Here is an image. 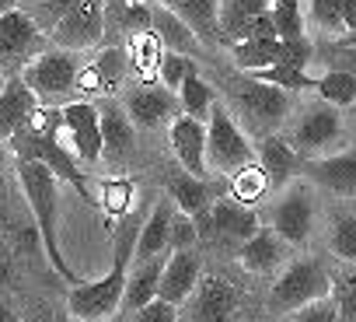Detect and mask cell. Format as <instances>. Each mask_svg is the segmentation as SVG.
I'll return each instance as SVG.
<instances>
[{"instance_id": "4", "label": "cell", "mask_w": 356, "mask_h": 322, "mask_svg": "<svg viewBox=\"0 0 356 322\" xmlns=\"http://www.w3.org/2000/svg\"><path fill=\"white\" fill-rule=\"evenodd\" d=\"M81 60L77 53H67V49H56V46H46L25 70H22V81L32 88V95L39 98V105H53V109H63L70 102H77V77H81Z\"/></svg>"}, {"instance_id": "39", "label": "cell", "mask_w": 356, "mask_h": 322, "mask_svg": "<svg viewBox=\"0 0 356 322\" xmlns=\"http://www.w3.org/2000/svg\"><path fill=\"white\" fill-rule=\"evenodd\" d=\"M105 15H115V25L126 39L140 36V32H154V8H147L143 0H133V4H108Z\"/></svg>"}, {"instance_id": "37", "label": "cell", "mask_w": 356, "mask_h": 322, "mask_svg": "<svg viewBox=\"0 0 356 322\" xmlns=\"http://www.w3.org/2000/svg\"><path fill=\"white\" fill-rule=\"evenodd\" d=\"M304 15L314 25V32L325 36V39L349 36L346 32V22H342V11H339V0H304Z\"/></svg>"}, {"instance_id": "44", "label": "cell", "mask_w": 356, "mask_h": 322, "mask_svg": "<svg viewBox=\"0 0 356 322\" xmlns=\"http://www.w3.org/2000/svg\"><path fill=\"white\" fill-rule=\"evenodd\" d=\"M283 322H339V305H335V298L328 294V298H321V301H311V305H304V308L283 315Z\"/></svg>"}, {"instance_id": "31", "label": "cell", "mask_w": 356, "mask_h": 322, "mask_svg": "<svg viewBox=\"0 0 356 322\" xmlns=\"http://www.w3.org/2000/svg\"><path fill=\"white\" fill-rule=\"evenodd\" d=\"M231 53H234L238 70L255 74V70H266V67L280 63V39H245V43H234Z\"/></svg>"}, {"instance_id": "42", "label": "cell", "mask_w": 356, "mask_h": 322, "mask_svg": "<svg viewBox=\"0 0 356 322\" xmlns=\"http://www.w3.org/2000/svg\"><path fill=\"white\" fill-rule=\"evenodd\" d=\"M332 298L339 305V315L356 322V266H349L342 273H332Z\"/></svg>"}, {"instance_id": "14", "label": "cell", "mask_w": 356, "mask_h": 322, "mask_svg": "<svg viewBox=\"0 0 356 322\" xmlns=\"http://www.w3.org/2000/svg\"><path fill=\"white\" fill-rule=\"evenodd\" d=\"M122 109H126V116L133 119V126H147V130L164 126V123L171 126V123L178 119V112H182V105H178V95L168 91L161 81L126 88Z\"/></svg>"}, {"instance_id": "5", "label": "cell", "mask_w": 356, "mask_h": 322, "mask_svg": "<svg viewBox=\"0 0 356 322\" xmlns=\"http://www.w3.org/2000/svg\"><path fill=\"white\" fill-rule=\"evenodd\" d=\"M332 294V273L318 256H300L280 270L269 291V308L276 315H290L311 301H321Z\"/></svg>"}, {"instance_id": "34", "label": "cell", "mask_w": 356, "mask_h": 322, "mask_svg": "<svg viewBox=\"0 0 356 322\" xmlns=\"http://www.w3.org/2000/svg\"><path fill=\"white\" fill-rule=\"evenodd\" d=\"M314 95L325 102V105H332V109H346V105H356V74H349V70H328V74H321L318 77V84H314Z\"/></svg>"}, {"instance_id": "16", "label": "cell", "mask_w": 356, "mask_h": 322, "mask_svg": "<svg viewBox=\"0 0 356 322\" xmlns=\"http://www.w3.org/2000/svg\"><path fill=\"white\" fill-rule=\"evenodd\" d=\"M129 74V60L126 49L108 46L102 49L91 63L81 67L77 77V95H98V98H115V91H122V81Z\"/></svg>"}, {"instance_id": "41", "label": "cell", "mask_w": 356, "mask_h": 322, "mask_svg": "<svg viewBox=\"0 0 356 322\" xmlns=\"http://www.w3.org/2000/svg\"><path fill=\"white\" fill-rule=\"evenodd\" d=\"M193 74H200L196 70V60L193 56H182V53H168L164 49V60H161V84L168 88V91H178Z\"/></svg>"}, {"instance_id": "27", "label": "cell", "mask_w": 356, "mask_h": 322, "mask_svg": "<svg viewBox=\"0 0 356 322\" xmlns=\"http://www.w3.org/2000/svg\"><path fill=\"white\" fill-rule=\"evenodd\" d=\"M255 158H259V165L266 169V176H269L273 186H286V183L293 179V172L300 169V154H297V151L286 144V137H280V133L259 140Z\"/></svg>"}, {"instance_id": "47", "label": "cell", "mask_w": 356, "mask_h": 322, "mask_svg": "<svg viewBox=\"0 0 356 322\" xmlns=\"http://www.w3.org/2000/svg\"><path fill=\"white\" fill-rule=\"evenodd\" d=\"M133 322H182V315H178V308H175V305H168V301L154 298L150 305H143V308L133 315Z\"/></svg>"}, {"instance_id": "1", "label": "cell", "mask_w": 356, "mask_h": 322, "mask_svg": "<svg viewBox=\"0 0 356 322\" xmlns=\"http://www.w3.org/2000/svg\"><path fill=\"white\" fill-rule=\"evenodd\" d=\"M143 221L133 214H126L119 221L115 231V252H112V270L98 280H84L77 287H70L67 294V308L77 322H112L122 312V294H126V277H129V259L136 252V238H140Z\"/></svg>"}, {"instance_id": "12", "label": "cell", "mask_w": 356, "mask_h": 322, "mask_svg": "<svg viewBox=\"0 0 356 322\" xmlns=\"http://www.w3.org/2000/svg\"><path fill=\"white\" fill-rule=\"evenodd\" d=\"M42 49H46L42 29L32 22L29 11L18 8L0 18V67L4 70H15V67L25 70Z\"/></svg>"}, {"instance_id": "38", "label": "cell", "mask_w": 356, "mask_h": 322, "mask_svg": "<svg viewBox=\"0 0 356 322\" xmlns=\"http://www.w3.org/2000/svg\"><path fill=\"white\" fill-rule=\"evenodd\" d=\"M248 77H255V81H262V84H273V88H280V91H314V84H318V77H311L307 70H300V67H283V63H276V67H266V70H255V74H248Z\"/></svg>"}, {"instance_id": "33", "label": "cell", "mask_w": 356, "mask_h": 322, "mask_svg": "<svg viewBox=\"0 0 356 322\" xmlns=\"http://www.w3.org/2000/svg\"><path fill=\"white\" fill-rule=\"evenodd\" d=\"M273 25H276V39L280 43H297L307 39V15L300 0H273Z\"/></svg>"}, {"instance_id": "46", "label": "cell", "mask_w": 356, "mask_h": 322, "mask_svg": "<svg viewBox=\"0 0 356 322\" xmlns=\"http://www.w3.org/2000/svg\"><path fill=\"white\" fill-rule=\"evenodd\" d=\"M311 56H314V46H311V39H297V43H280V63L283 67H307L311 63Z\"/></svg>"}, {"instance_id": "6", "label": "cell", "mask_w": 356, "mask_h": 322, "mask_svg": "<svg viewBox=\"0 0 356 322\" xmlns=\"http://www.w3.org/2000/svg\"><path fill=\"white\" fill-rule=\"evenodd\" d=\"M11 151L18 154V161H39L46 165L60 183L74 186L81 193L84 204H98L95 193L88 190V179L84 172L77 169V154L70 151L67 144V133H53V137H42V133H32V130H22L18 137H11Z\"/></svg>"}, {"instance_id": "43", "label": "cell", "mask_w": 356, "mask_h": 322, "mask_svg": "<svg viewBox=\"0 0 356 322\" xmlns=\"http://www.w3.org/2000/svg\"><path fill=\"white\" fill-rule=\"evenodd\" d=\"M196 242H200V221L175 210V217H171V252H193Z\"/></svg>"}, {"instance_id": "36", "label": "cell", "mask_w": 356, "mask_h": 322, "mask_svg": "<svg viewBox=\"0 0 356 322\" xmlns=\"http://www.w3.org/2000/svg\"><path fill=\"white\" fill-rule=\"evenodd\" d=\"M178 105H182V116L207 123L210 112H213V105H217V102H213V88H210L200 74H193L182 88H178Z\"/></svg>"}, {"instance_id": "22", "label": "cell", "mask_w": 356, "mask_h": 322, "mask_svg": "<svg viewBox=\"0 0 356 322\" xmlns=\"http://www.w3.org/2000/svg\"><path fill=\"white\" fill-rule=\"evenodd\" d=\"M286 259V242L273 231V228H259L241 249H238V263L248 270V273H259V277H269L283 266Z\"/></svg>"}, {"instance_id": "9", "label": "cell", "mask_w": 356, "mask_h": 322, "mask_svg": "<svg viewBox=\"0 0 356 322\" xmlns=\"http://www.w3.org/2000/svg\"><path fill=\"white\" fill-rule=\"evenodd\" d=\"M269 228L286 242V245H307L314 231V193L311 183H290L280 200L273 204Z\"/></svg>"}, {"instance_id": "20", "label": "cell", "mask_w": 356, "mask_h": 322, "mask_svg": "<svg viewBox=\"0 0 356 322\" xmlns=\"http://www.w3.org/2000/svg\"><path fill=\"white\" fill-rule=\"evenodd\" d=\"M207 224H210L213 235L245 245V242L259 231V214H255L252 207L238 204L234 197H224V200H217V204L207 210Z\"/></svg>"}, {"instance_id": "24", "label": "cell", "mask_w": 356, "mask_h": 322, "mask_svg": "<svg viewBox=\"0 0 356 322\" xmlns=\"http://www.w3.org/2000/svg\"><path fill=\"white\" fill-rule=\"evenodd\" d=\"M161 8H168L175 18H182L203 46L220 43V29H217V15H220V0H161Z\"/></svg>"}, {"instance_id": "35", "label": "cell", "mask_w": 356, "mask_h": 322, "mask_svg": "<svg viewBox=\"0 0 356 322\" xmlns=\"http://www.w3.org/2000/svg\"><path fill=\"white\" fill-rule=\"evenodd\" d=\"M269 190H273V183H269V176H266V169L259 165V161H252V165H245L241 172L231 176V197L245 207H255Z\"/></svg>"}, {"instance_id": "28", "label": "cell", "mask_w": 356, "mask_h": 322, "mask_svg": "<svg viewBox=\"0 0 356 322\" xmlns=\"http://www.w3.org/2000/svg\"><path fill=\"white\" fill-rule=\"evenodd\" d=\"M273 8V0H220V15H217V29H220V43L234 46L241 43L245 29L266 15Z\"/></svg>"}, {"instance_id": "29", "label": "cell", "mask_w": 356, "mask_h": 322, "mask_svg": "<svg viewBox=\"0 0 356 322\" xmlns=\"http://www.w3.org/2000/svg\"><path fill=\"white\" fill-rule=\"evenodd\" d=\"M126 60L129 70L140 77V84H154L161 81V60H164V46L154 32H140L126 39Z\"/></svg>"}, {"instance_id": "13", "label": "cell", "mask_w": 356, "mask_h": 322, "mask_svg": "<svg viewBox=\"0 0 356 322\" xmlns=\"http://www.w3.org/2000/svg\"><path fill=\"white\" fill-rule=\"evenodd\" d=\"M63 133H67V144L77 154V161H84V165H98L102 161L105 144H102V116H98L95 102L77 98V102L63 105Z\"/></svg>"}, {"instance_id": "48", "label": "cell", "mask_w": 356, "mask_h": 322, "mask_svg": "<svg viewBox=\"0 0 356 322\" xmlns=\"http://www.w3.org/2000/svg\"><path fill=\"white\" fill-rule=\"evenodd\" d=\"M245 39H276V25H273V15L266 11V15H259L248 29H245V36H241V43Z\"/></svg>"}, {"instance_id": "7", "label": "cell", "mask_w": 356, "mask_h": 322, "mask_svg": "<svg viewBox=\"0 0 356 322\" xmlns=\"http://www.w3.org/2000/svg\"><path fill=\"white\" fill-rule=\"evenodd\" d=\"M252 161H255V151H252L248 133L238 126L231 109L217 102L207 119V165L220 176H234Z\"/></svg>"}, {"instance_id": "3", "label": "cell", "mask_w": 356, "mask_h": 322, "mask_svg": "<svg viewBox=\"0 0 356 322\" xmlns=\"http://www.w3.org/2000/svg\"><path fill=\"white\" fill-rule=\"evenodd\" d=\"M231 105H234V119L238 126L245 123V133L266 140L273 137L290 116H293V95L280 91L273 84H262L255 77H245L241 84L231 88Z\"/></svg>"}, {"instance_id": "53", "label": "cell", "mask_w": 356, "mask_h": 322, "mask_svg": "<svg viewBox=\"0 0 356 322\" xmlns=\"http://www.w3.org/2000/svg\"><path fill=\"white\" fill-rule=\"evenodd\" d=\"M339 322H349V319H342V315H339Z\"/></svg>"}, {"instance_id": "15", "label": "cell", "mask_w": 356, "mask_h": 322, "mask_svg": "<svg viewBox=\"0 0 356 322\" xmlns=\"http://www.w3.org/2000/svg\"><path fill=\"white\" fill-rule=\"evenodd\" d=\"M300 172L307 176L311 186H318L339 200H353L356 197V147L325 154V158H307V161H300Z\"/></svg>"}, {"instance_id": "10", "label": "cell", "mask_w": 356, "mask_h": 322, "mask_svg": "<svg viewBox=\"0 0 356 322\" xmlns=\"http://www.w3.org/2000/svg\"><path fill=\"white\" fill-rule=\"evenodd\" d=\"M241 305H245V298L227 277L203 273L196 291H193V298L186 301L182 322H234Z\"/></svg>"}, {"instance_id": "49", "label": "cell", "mask_w": 356, "mask_h": 322, "mask_svg": "<svg viewBox=\"0 0 356 322\" xmlns=\"http://www.w3.org/2000/svg\"><path fill=\"white\" fill-rule=\"evenodd\" d=\"M339 11H342L346 32H349V36H356V0H339Z\"/></svg>"}, {"instance_id": "8", "label": "cell", "mask_w": 356, "mask_h": 322, "mask_svg": "<svg viewBox=\"0 0 356 322\" xmlns=\"http://www.w3.org/2000/svg\"><path fill=\"white\" fill-rule=\"evenodd\" d=\"M339 137H342V116H339V109L325 105L321 98L311 102V105H304L297 112V119L290 123V130H286V144L300 154V161L325 158V151Z\"/></svg>"}, {"instance_id": "25", "label": "cell", "mask_w": 356, "mask_h": 322, "mask_svg": "<svg viewBox=\"0 0 356 322\" xmlns=\"http://www.w3.org/2000/svg\"><path fill=\"white\" fill-rule=\"evenodd\" d=\"M171 217H175V204L171 200H164V204H157L150 210V217L140 228L133 263H143V259H154V256H168V249H171Z\"/></svg>"}, {"instance_id": "40", "label": "cell", "mask_w": 356, "mask_h": 322, "mask_svg": "<svg viewBox=\"0 0 356 322\" xmlns=\"http://www.w3.org/2000/svg\"><path fill=\"white\" fill-rule=\"evenodd\" d=\"M102 207L108 210V217H126L136 210V190L129 179H108L105 190H102Z\"/></svg>"}, {"instance_id": "21", "label": "cell", "mask_w": 356, "mask_h": 322, "mask_svg": "<svg viewBox=\"0 0 356 322\" xmlns=\"http://www.w3.org/2000/svg\"><path fill=\"white\" fill-rule=\"evenodd\" d=\"M98 116H102V144L108 161H126L133 151V119L126 116L119 98H98Z\"/></svg>"}, {"instance_id": "26", "label": "cell", "mask_w": 356, "mask_h": 322, "mask_svg": "<svg viewBox=\"0 0 356 322\" xmlns=\"http://www.w3.org/2000/svg\"><path fill=\"white\" fill-rule=\"evenodd\" d=\"M168 197L175 204L178 214H186V217H207V210L213 207V186L207 179H196L189 172H178L168 179Z\"/></svg>"}, {"instance_id": "18", "label": "cell", "mask_w": 356, "mask_h": 322, "mask_svg": "<svg viewBox=\"0 0 356 322\" xmlns=\"http://www.w3.org/2000/svg\"><path fill=\"white\" fill-rule=\"evenodd\" d=\"M200 277H203V263H200L196 252H171L168 263H164V273H161L157 298L168 301V305H175V308H182L193 298Z\"/></svg>"}, {"instance_id": "50", "label": "cell", "mask_w": 356, "mask_h": 322, "mask_svg": "<svg viewBox=\"0 0 356 322\" xmlns=\"http://www.w3.org/2000/svg\"><path fill=\"white\" fill-rule=\"evenodd\" d=\"M0 322H22V315H18V312H15V308L4 301V298H0Z\"/></svg>"}, {"instance_id": "19", "label": "cell", "mask_w": 356, "mask_h": 322, "mask_svg": "<svg viewBox=\"0 0 356 322\" xmlns=\"http://www.w3.org/2000/svg\"><path fill=\"white\" fill-rule=\"evenodd\" d=\"M35 109H39V98H35L32 88L22 81V74L8 77L4 88H0V140L18 137V133L29 126V119H32Z\"/></svg>"}, {"instance_id": "51", "label": "cell", "mask_w": 356, "mask_h": 322, "mask_svg": "<svg viewBox=\"0 0 356 322\" xmlns=\"http://www.w3.org/2000/svg\"><path fill=\"white\" fill-rule=\"evenodd\" d=\"M11 11H18V0H0V18L11 15Z\"/></svg>"}, {"instance_id": "2", "label": "cell", "mask_w": 356, "mask_h": 322, "mask_svg": "<svg viewBox=\"0 0 356 322\" xmlns=\"http://www.w3.org/2000/svg\"><path fill=\"white\" fill-rule=\"evenodd\" d=\"M18 183H22V193H25V200H29V207H32V217H35V224H39V238H42V245H46L49 266H53L70 287L84 284V280L70 270V263L63 259V249H60V179H56L46 165H39V161H18Z\"/></svg>"}, {"instance_id": "17", "label": "cell", "mask_w": 356, "mask_h": 322, "mask_svg": "<svg viewBox=\"0 0 356 322\" xmlns=\"http://www.w3.org/2000/svg\"><path fill=\"white\" fill-rule=\"evenodd\" d=\"M168 137H171V151L178 158V165H182V172L203 179L210 172V165H207V123L178 116L168 126Z\"/></svg>"}, {"instance_id": "11", "label": "cell", "mask_w": 356, "mask_h": 322, "mask_svg": "<svg viewBox=\"0 0 356 322\" xmlns=\"http://www.w3.org/2000/svg\"><path fill=\"white\" fill-rule=\"evenodd\" d=\"M56 49L67 53H84L95 49L105 39V0H81L77 8H70L49 32Z\"/></svg>"}, {"instance_id": "52", "label": "cell", "mask_w": 356, "mask_h": 322, "mask_svg": "<svg viewBox=\"0 0 356 322\" xmlns=\"http://www.w3.org/2000/svg\"><path fill=\"white\" fill-rule=\"evenodd\" d=\"M105 4H133V0H105Z\"/></svg>"}, {"instance_id": "45", "label": "cell", "mask_w": 356, "mask_h": 322, "mask_svg": "<svg viewBox=\"0 0 356 322\" xmlns=\"http://www.w3.org/2000/svg\"><path fill=\"white\" fill-rule=\"evenodd\" d=\"M77 4H81V0H32V11H29V15H32V22H35L39 29H46V25L53 29V25H56L70 8H77Z\"/></svg>"}, {"instance_id": "54", "label": "cell", "mask_w": 356, "mask_h": 322, "mask_svg": "<svg viewBox=\"0 0 356 322\" xmlns=\"http://www.w3.org/2000/svg\"><path fill=\"white\" fill-rule=\"evenodd\" d=\"M0 88H4V81H0Z\"/></svg>"}, {"instance_id": "30", "label": "cell", "mask_w": 356, "mask_h": 322, "mask_svg": "<svg viewBox=\"0 0 356 322\" xmlns=\"http://www.w3.org/2000/svg\"><path fill=\"white\" fill-rule=\"evenodd\" d=\"M154 36L161 39V46L168 53H182V56H193L203 49L200 36L182 22V18H175L168 8H154Z\"/></svg>"}, {"instance_id": "32", "label": "cell", "mask_w": 356, "mask_h": 322, "mask_svg": "<svg viewBox=\"0 0 356 322\" xmlns=\"http://www.w3.org/2000/svg\"><path fill=\"white\" fill-rule=\"evenodd\" d=\"M328 252L346 263L356 266V210H339L328 224Z\"/></svg>"}, {"instance_id": "23", "label": "cell", "mask_w": 356, "mask_h": 322, "mask_svg": "<svg viewBox=\"0 0 356 322\" xmlns=\"http://www.w3.org/2000/svg\"><path fill=\"white\" fill-rule=\"evenodd\" d=\"M164 263H168V256H154V259L133 263V270H129V277H126V294H122V312H126L129 319H133L143 305H150V301L157 298Z\"/></svg>"}]
</instances>
